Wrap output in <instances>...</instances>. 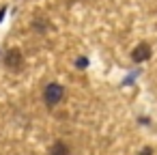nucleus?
I'll return each mask as SVG.
<instances>
[{"mask_svg":"<svg viewBox=\"0 0 157 155\" xmlns=\"http://www.w3.org/2000/svg\"><path fill=\"white\" fill-rule=\"evenodd\" d=\"M63 97H65V88H63L60 84H56V82L48 84L45 91H43V99H45V106H48V108L58 106V103L63 101Z\"/></svg>","mask_w":157,"mask_h":155,"instance_id":"nucleus-1","label":"nucleus"},{"mask_svg":"<svg viewBox=\"0 0 157 155\" xmlns=\"http://www.w3.org/2000/svg\"><path fill=\"white\" fill-rule=\"evenodd\" d=\"M5 65H7L9 69H15V71H17V69L24 65V56H22V52L15 50V48L9 50V52L5 54Z\"/></svg>","mask_w":157,"mask_h":155,"instance_id":"nucleus-2","label":"nucleus"},{"mask_svg":"<svg viewBox=\"0 0 157 155\" xmlns=\"http://www.w3.org/2000/svg\"><path fill=\"white\" fill-rule=\"evenodd\" d=\"M131 58H133V63H144V60H148V58H151V45H148V43L136 45V50L131 52Z\"/></svg>","mask_w":157,"mask_h":155,"instance_id":"nucleus-3","label":"nucleus"},{"mask_svg":"<svg viewBox=\"0 0 157 155\" xmlns=\"http://www.w3.org/2000/svg\"><path fill=\"white\" fill-rule=\"evenodd\" d=\"M50 155H69V146L65 142H54L50 149Z\"/></svg>","mask_w":157,"mask_h":155,"instance_id":"nucleus-4","label":"nucleus"},{"mask_svg":"<svg viewBox=\"0 0 157 155\" xmlns=\"http://www.w3.org/2000/svg\"><path fill=\"white\" fill-rule=\"evenodd\" d=\"M86 65H88V60H86V58H84V56H80V58H78V60H75V67H80V69H84V67H86Z\"/></svg>","mask_w":157,"mask_h":155,"instance_id":"nucleus-5","label":"nucleus"},{"mask_svg":"<svg viewBox=\"0 0 157 155\" xmlns=\"http://www.w3.org/2000/svg\"><path fill=\"white\" fill-rule=\"evenodd\" d=\"M138 155H153V151H151V149H148V146H146V149H144V151H140V153H138Z\"/></svg>","mask_w":157,"mask_h":155,"instance_id":"nucleus-6","label":"nucleus"}]
</instances>
